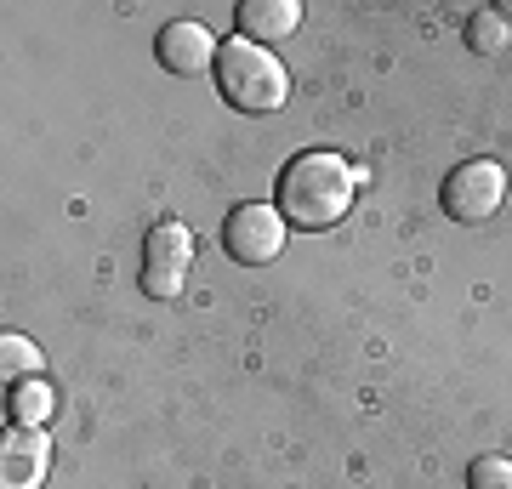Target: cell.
I'll return each instance as SVG.
<instances>
[{"label": "cell", "mask_w": 512, "mask_h": 489, "mask_svg": "<svg viewBox=\"0 0 512 489\" xmlns=\"http://www.w3.org/2000/svg\"><path fill=\"white\" fill-rule=\"evenodd\" d=\"M274 205L279 217L291 222V228H336V222L348 217L353 205V165L342 154H330V148H308V154H296L285 171H279V188H274Z\"/></svg>", "instance_id": "1"}, {"label": "cell", "mask_w": 512, "mask_h": 489, "mask_svg": "<svg viewBox=\"0 0 512 489\" xmlns=\"http://www.w3.org/2000/svg\"><path fill=\"white\" fill-rule=\"evenodd\" d=\"M188 268H194V234L183 222H160L143 245V290L154 302H171L183 290Z\"/></svg>", "instance_id": "5"}, {"label": "cell", "mask_w": 512, "mask_h": 489, "mask_svg": "<svg viewBox=\"0 0 512 489\" xmlns=\"http://www.w3.org/2000/svg\"><path fill=\"white\" fill-rule=\"evenodd\" d=\"M512 40V23L501 18V12H473V18H467V46H473V52H501V46H507Z\"/></svg>", "instance_id": "10"}, {"label": "cell", "mask_w": 512, "mask_h": 489, "mask_svg": "<svg viewBox=\"0 0 512 489\" xmlns=\"http://www.w3.org/2000/svg\"><path fill=\"white\" fill-rule=\"evenodd\" d=\"M239 40H256V46H274V40L296 35V23H302V6L296 0H239Z\"/></svg>", "instance_id": "8"}, {"label": "cell", "mask_w": 512, "mask_h": 489, "mask_svg": "<svg viewBox=\"0 0 512 489\" xmlns=\"http://www.w3.org/2000/svg\"><path fill=\"white\" fill-rule=\"evenodd\" d=\"M495 12H501V18H507V23H512V0H507V6H495Z\"/></svg>", "instance_id": "13"}, {"label": "cell", "mask_w": 512, "mask_h": 489, "mask_svg": "<svg viewBox=\"0 0 512 489\" xmlns=\"http://www.w3.org/2000/svg\"><path fill=\"white\" fill-rule=\"evenodd\" d=\"M217 40H211V29L194 18H177L165 23L160 35H154V57H160L165 74H200V69H217Z\"/></svg>", "instance_id": "6"}, {"label": "cell", "mask_w": 512, "mask_h": 489, "mask_svg": "<svg viewBox=\"0 0 512 489\" xmlns=\"http://www.w3.org/2000/svg\"><path fill=\"white\" fill-rule=\"evenodd\" d=\"M52 472V444L40 427H12L0 450V489H40Z\"/></svg>", "instance_id": "7"}, {"label": "cell", "mask_w": 512, "mask_h": 489, "mask_svg": "<svg viewBox=\"0 0 512 489\" xmlns=\"http://www.w3.org/2000/svg\"><path fill=\"white\" fill-rule=\"evenodd\" d=\"M6 410H12V427H40V421L57 410V399H52V387L46 381H12V399H6Z\"/></svg>", "instance_id": "9"}, {"label": "cell", "mask_w": 512, "mask_h": 489, "mask_svg": "<svg viewBox=\"0 0 512 489\" xmlns=\"http://www.w3.org/2000/svg\"><path fill=\"white\" fill-rule=\"evenodd\" d=\"M217 91L222 103L239 114H274L285 109V97H291V74H285V63H279L268 46H256V40H222L217 52Z\"/></svg>", "instance_id": "2"}, {"label": "cell", "mask_w": 512, "mask_h": 489, "mask_svg": "<svg viewBox=\"0 0 512 489\" xmlns=\"http://www.w3.org/2000/svg\"><path fill=\"white\" fill-rule=\"evenodd\" d=\"M467 489H512V455H478L467 467Z\"/></svg>", "instance_id": "12"}, {"label": "cell", "mask_w": 512, "mask_h": 489, "mask_svg": "<svg viewBox=\"0 0 512 489\" xmlns=\"http://www.w3.org/2000/svg\"><path fill=\"white\" fill-rule=\"evenodd\" d=\"M285 234H291V222L279 217V205H239L234 217L222 222V251L245 268H262L285 251Z\"/></svg>", "instance_id": "4"}, {"label": "cell", "mask_w": 512, "mask_h": 489, "mask_svg": "<svg viewBox=\"0 0 512 489\" xmlns=\"http://www.w3.org/2000/svg\"><path fill=\"white\" fill-rule=\"evenodd\" d=\"M501 200H507V171H501L495 160L456 165V171L444 177V188H439L444 217H456V222H490L495 211H501Z\"/></svg>", "instance_id": "3"}, {"label": "cell", "mask_w": 512, "mask_h": 489, "mask_svg": "<svg viewBox=\"0 0 512 489\" xmlns=\"http://www.w3.org/2000/svg\"><path fill=\"white\" fill-rule=\"evenodd\" d=\"M0 353H6V376L12 381H35L40 376V347L29 342V336H12V330H6Z\"/></svg>", "instance_id": "11"}]
</instances>
